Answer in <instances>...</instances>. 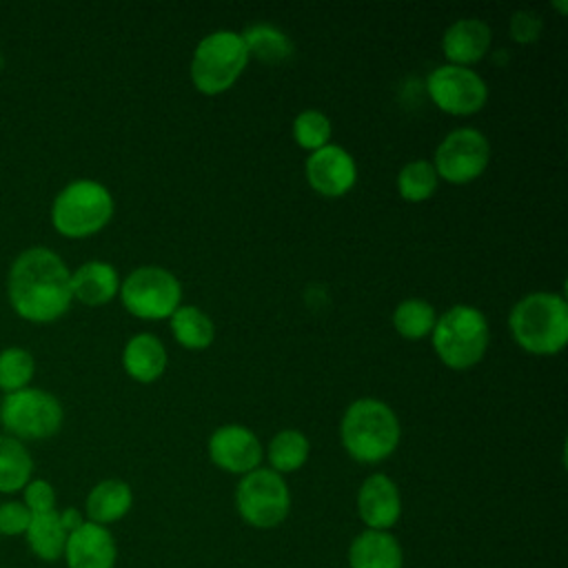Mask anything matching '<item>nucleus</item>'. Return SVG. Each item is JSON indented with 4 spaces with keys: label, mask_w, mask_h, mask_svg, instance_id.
Wrapping results in <instances>:
<instances>
[{
    "label": "nucleus",
    "mask_w": 568,
    "mask_h": 568,
    "mask_svg": "<svg viewBox=\"0 0 568 568\" xmlns=\"http://www.w3.org/2000/svg\"><path fill=\"white\" fill-rule=\"evenodd\" d=\"M7 295L20 317L36 324L53 322L71 306V271L51 248L31 246L13 260Z\"/></svg>",
    "instance_id": "obj_1"
},
{
    "label": "nucleus",
    "mask_w": 568,
    "mask_h": 568,
    "mask_svg": "<svg viewBox=\"0 0 568 568\" xmlns=\"http://www.w3.org/2000/svg\"><path fill=\"white\" fill-rule=\"evenodd\" d=\"M515 342L532 355H557L568 342V304L557 293H528L508 315Z\"/></svg>",
    "instance_id": "obj_2"
},
{
    "label": "nucleus",
    "mask_w": 568,
    "mask_h": 568,
    "mask_svg": "<svg viewBox=\"0 0 568 568\" xmlns=\"http://www.w3.org/2000/svg\"><path fill=\"white\" fill-rule=\"evenodd\" d=\"M346 453L362 464H377L386 459L399 444V419L393 408L379 399H355L339 426Z\"/></svg>",
    "instance_id": "obj_3"
},
{
    "label": "nucleus",
    "mask_w": 568,
    "mask_h": 568,
    "mask_svg": "<svg viewBox=\"0 0 568 568\" xmlns=\"http://www.w3.org/2000/svg\"><path fill=\"white\" fill-rule=\"evenodd\" d=\"M430 333L437 357L455 371L475 366L484 357L490 339L484 313L468 304H457L442 313Z\"/></svg>",
    "instance_id": "obj_4"
},
{
    "label": "nucleus",
    "mask_w": 568,
    "mask_h": 568,
    "mask_svg": "<svg viewBox=\"0 0 568 568\" xmlns=\"http://www.w3.org/2000/svg\"><path fill=\"white\" fill-rule=\"evenodd\" d=\"M113 215L109 189L95 180H73L53 200L51 222L64 237H89L102 231Z\"/></svg>",
    "instance_id": "obj_5"
},
{
    "label": "nucleus",
    "mask_w": 568,
    "mask_h": 568,
    "mask_svg": "<svg viewBox=\"0 0 568 568\" xmlns=\"http://www.w3.org/2000/svg\"><path fill=\"white\" fill-rule=\"evenodd\" d=\"M248 62L242 36L235 31H213L200 40L191 60V80L204 95L224 93L235 84Z\"/></svg>",
    "instance_id": "obj_6"
},
{
    "label": "nucleus",
    "mask_w": 568,
    "mask_h": 568,
    "mask_svg": "<svg viewBox=\"0 0 568 568\" xmlns=\"http://www.w3.org/2000/svg\"><path fill=\"white\" fill-rule=\"evenodd\" d=\"M62 404L58 397L42 388H20L7 393L0 402V422L11 437L22 439H44L60 430L62 426Z\"/></svg>",
    "instance_id": "obj_7"
},
{
    "label": "nucleus",
    "mask_w": 568,
    "mask_h": 568,
    "mask_svg": "<svg viewBox=\"0 0 568 568\" xmlns=\"http://www.w3.org/2000/svg\"><path fill=\"white\" fill-rule=\"evenodd\" d=\"M235 506L248 526L273 528L286 519L291 493L280 473L255 468L240 479L235 488Z\"/></svg>",
    "instance_id": "obj_8"
},
{
    "label": "nucleus",
    "mask_w": 568,
    "mask_h": 568,
    "mask_svg": "<svg viewBox=\"0 0 568 568\" xmlns=\"http://www.w3.org/2000/svg\"><path fill=\"white\" fill-rule=\"evenodd\" d=\"M120 297L131 315L164 320L180 306L182 286L178 277L162 266H140L120 284Z\"/></svg>",
    "instance_id": "obj_9"
},
{
    "label": "nucleus",
    "mask_w": 568,
    "mask_h": 568,
    "mask_svg": "<svg viewBox=\"0 0 568 568\" xmlns=\"http://www.w3.org/2000/svg\"><path fill=\"white\" fill-rule=\"evenodd\" d=\"M490 160V144L477 129H455L435 151L437 178L450 184H468L484 173Z\"/></svg>",
    "instance_id": "obj_10"
},
{
    "label": "nucleus",
    "mask_w": 568,
    "mask_h": 568,
    "mask_svg": "<svg viewBox=\"0 0 568 568\" xmlns=\"http://www.w3.org/2000/svg\"><path fill=\"white\" fill-rule=\"evenodd\" d=\"M426 91L430 100L450 115L477 113L488 100V87L479 73L457 64L433 69L426 80Z\"/></svg>",
    "instance_id": "obj_11"
},
{
    "label": "nucleus",
    "mask_w": 568,
    "mask_h": 568,
    "mask_svg": "<svg viewBox=\"0 0 568 568\" xmlns=\"http://www.w3.org/2000/svg\"><path fill=\"white\" fill-rule=\"evenodd\" d=\"M262 444L248 428L240 424H224L209 437V457L226 473L246 475L260 468Z\"/></svg>",
    "instance_id": "obj_12"
},
{
    "label": "nucleus",
    "mask_w": 568,
    "mask_h": 568,
    "mask_svg": "<svg viewBox=\"0 0 568 568\" xmlns=\"http://www.w3.org/2000/svg\"><path fill=\"white\" fill-rule=\"evenodd\" d=\"M306 180L320 195L339 197L355 186L357 166L346 149L337 144H326L308 155Z\"/></svg>",
    "instance_id": "obj_13"
},
{
    "label": "nucleus",
    "mask_w": 568,
    "mask_h": 568,
    "mask_svg": "<svg viewBox=\"0 0 568 568\" xmlns=\"http://www.w3.org/2000/svg\"><path fill=\"white\" fill-rule=\"evenodd\" d=\"M357 513L368 530H388L402 515L397 484L384 473L368 475L357 493Z\"/></svg>",
    "instance_id": "obj_14"
},
{
    "label": "nucleus",
    "mask_w": 568,
    "mask_h": 568,
    "mask_svg": "<svg viewBox=\"0 0 568 568\" xmlns=\"http://www.w3.org/2000/svg\"><path fill=\"white\" fill-rule=\"evenodd\" d=\"M118 548L106 526L84 521L67 537L64 559L69 568H113Z\"/></svg>",
    "instance_id": "obj_15"
},
{
    "label": "nucleus",
    "mask_w": 568,
    "mask_h": 568,
    "mask_svg": "<svg viewBox=\"0 0 568 568\" xmlns=\"http://www.w3.org/2000/svg\"><path fill=\"white\" fill-rule=\"evenodd\" d=\"M490 40H493L490 27L484 20L462 18L446 29L442 38V49L450 64L468 67L479 62L486 55Z\"/></svg>",
    "instance_id": "obj_16"
},
{
    "label": "nucleus",
    "mask_w": 568,
    "mask_h": 568,
    "mask_svg": "<svg viewBox=\"0 0 568 568\" xmlns=\"http://www.w3.org/2000/svg\"><path fill=\"white\" fill-rule=\"evenodd\" d=\"M120 291L118 271L102 260L80 264L71 273V295L87 306H102Z\"/></svg>",
    "instance_id": "obj_17"
},
{
    "label": "nucleus",
    "mask_w": 568,
    "mask_h": 568,
    "mask_svg": "<svg viewBox=\"0 0 568 568\" xmlns=\"http://www.w3.org/2000/svg\"><path fill=\"white\" fill-rule=\"evenodd\" d=\"M351 568H402L404 552L399 541L388 530H364L351 541Z\"/></svg>",
    "instance_id": "obj_18"
},
{
    "label": "nucleus",
    "mask_w": 568,
    "mask_h": 568,
    "mask_svg": "<svg viewBox=\"0 0 568 568\" xmlns=\"http://www.w3.org/2000/svg\"><path fill=\"white\" fill-rule=\"evenodd\" d=\"M124 371L142 384L155 382L166 368V351L164 344L151 333L133 335L122 353Z\"/></svg>",
    "instance_id": "obj_19"
},
{
    "label": "nucleus",
    "mask_w": 568,
    "mask_h": 568,
    "mask_svg": "<svg viewBox=\"0 0 568 568\" xmlns=\"http://www.w3.org/2000/svg\"><path fill=\"white\" fill-rule=\"evenodd\" d=\"M133 504V493L129 484L120 479H104L95 484L87 497V515L93 524H111L122 519Z\"/></svg>",
    "instance_id": "obj_20"
},
{
    "label": "nucleus",
    "mask_w": 568,
    "mask_h": 568,
    "mask_svg": "<svg viewBox=\"0 0 568 568\" xmlns=\"http://www.w3.org/2000/svg\"><path fill=\"white\" fill-rule=\"evenodd\" d=\"M27 544L36 557L42 561H55L64 555L67 546V530L60 524L58 510L31 515L29 528H27Z\"/></svg>",
    "instance_id": "obj_21"
},
{
    "label": "nucleus",
    "mask_w": 568,
    "mask_h": 568,
    "mask_svg": "<svg viewBox=\"0 0 568 568\" xmlns=\"http://www.w3.org/2000/svg\"><path fill=\"white\" fill-rule=\"evenodd\" d=\"M240 36H242L248 58L253 55L260 62L280 64V62L291 60V55H293L291 38L273 24H251Z\"/></svg>",
    "instance_id": "obj_22"
},
{
    "label": "nucleus",
    "mask_w": 568,
    "mask_h": 568,
    "mask_svg": "<svg viewBox=\"0 0 568 568\" xmlns=\"http://www.w3.org/2000/svg\"><path fill=\"white\" fill-rule=\"evenodd\" d=\"M171 322V333L173 337L184 346V348H191V351H202L206 346H211L213 337H215V328H213V322L211 317L200 311L197 306H178L173 311V315L169 317Z\"/></svg>",
    "instance_id": "obj_23"
},
{
    "label": "nucleus",
    "mask_w": 568,
    "mask_h": 568,
    "mask_svg": "<svg viewBox=\"0 0 568 568\" xmlns=\"http://www.w3.org/2000/svg\"><path fill=\"white\" fill-rule=\"evenodd\" d=\"M33 473V462L24 444L11 435H0V493L22 490Z\"/></svg>",
    "instance_id": "obj_24"
},
{
    "label": "nucleus",
    "mask_w": 568,
    "mask_h": 568,
    "mask_svg": "<svg viewBox=\"0 0 568 568\" xmlns=\"http://www.w3.org/2000/svg\"><path fill=\"white\" fill-rule=\"evenodd\" d=\"M435 308L422 297H408L397 304L393 313L395 331L406 339H422L435 326Z\"/></svg>",
    "instance_id": "obj_25"
},
{
    "label": "nucleus",
    "mask_w": 568,
    "mask_h": 568,
    "mask_svg": "<svg viewBox=\"0 0 568 568\" xmlns=\"http://www.w3.org/2000/svg\"><path fill=\"white\" fill-rule=\"evenodd\" d=\"M308 457V439L295 428L280 430L268 444V462L275 473H293Z\"/></svg>",
    "instance_id": "obj_26"
},
{
    "label": "nucleus",
    "mask_w": 568,
    "mask_h": 568,
    "mask_svg": "<svg viewBox=\"0 0 568 568\" xmlns=\"http://www.w3.org/2000/svg\"><path fill=\"white\" fill-rule=\"evenodd\" d=\"M437 171L426 160H413L397 175V191L408 202H424L437 191Z\"/></svg>",
    "instance_id": "obj_27"
},
{
    "label": "nucleus",
    "mask_w": 568,
    "mask_h": 568,
    "mask_svg": "<svg viewBox=\"0 0 568 568\" xmlns=\"http://www.w3.org/2000/svg\"><path fill=\"white\" fill-rule=\"evenodd\" d=\"M36 371V362L27 348L9 346L0 351V388L7 393L27 388Z\"/></svg>",
    "instance_id": "obj_28"
},
{
    "label": "nucleus",
    "mask_w": 568,
    "mask_h": 568,
    "mask_svg": "<svg viewBox=\"0 0 568 568\" xmlns=\"http://www.w3.org/2000/svg\"><path fill=\"white\" fill-rule=\"evenodd\" d=\"M331 120L322 113V111H315V109H306L302 113L295 115L293 120V138L295 142L306 149V151H317L322 146L328 144L331 140Z\"/></svg>",
    "instance_id": "obj_29"
},
{
    "label": "nucleus",
    "mask_w": 568,
    "mask_h": 568,
    "mask_svg": "<svg viewBox=\"0 0 568 568\" xmlns=\"http://www.w3.org/2000/svg\"><path fill=\"white\" fill-rule=\"evenodd\" d=\"M24 493V506L31 515L55 510V490L44 479H29V484L22 488Z\"/></svg>",
    "instance_id": "obj_30"
},
{
    "label": "nucleus",
    "mask_w": 568,
    "mask_h": 568,
    "mask_svg": "<svg viewBox=\"0 0 568 568\" xmlns=\"http://www.w3.org/2000/svg\"><path fill=\"white\" fill-rule=\"evenodd\" d=\"M510 38L519 44H530L535 42L539 36H541V29H544V20L535 13V11H528V9H521V11H515L510 16Z\"/></svg>",
    "instance_id": "obj_31"
},
{
    "label": "nucleus",
    "mask_w": 568,
    "mask_h": 568,
    "mask_svg": "<svg viewBox=\"0 0 568 568\" xmlns=\"http://www.w3.org/2000/svg\"><path fill=\"white\" fill-rule=\"evenodd\" d=\"M31 521V513L22 501L0 504V537L2 535H24Z\"/></svg>",
    "instance_id": "obj_32"
},
{
    "label": "nucleus",
    "mask_w": 568,
    "mask_h": 568,
    "mask_svg": "<svg viewBox=\"0 0 568 568\" xmlns=\"http://www.w3.org/2000/svg\"><path fill=\"white\" fill-rule=\"evenodd\" d=\"M58 515H60V524L67 530V535H71L73 530H78L84 524V517H82V513L78 508H64Z\"/></svg>",
    "instance_id": "obj_33"
}]
</instances>
